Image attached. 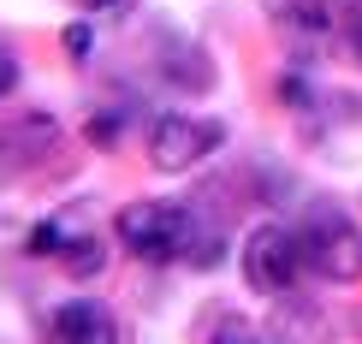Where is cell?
<instances>
[{"label":"cell","mask_w":362,"mask_h":344,"mask_svg":"<svg viewBox=\"0 0 362 344\" xmlns=\"http://www.w3.org/2000/svg\"><path fill=\"white\" fill-rule=\"evenodd\" d=\"M119 244L131 249L137 261H196V267H214L220 244L214 237H202V226H196L190 208L178 202H131L125 214H119Z\"/></svg>","instance_id":"obj_1"},{"label":"cell","mask_w":362,"mask_h":344,"mask_svg":"<svg viewBox=\"0 0 362 344\" xmlns=\"http://www.w3.org/2000/svg\"><path fill=\"white\" fill-rule=\"evenodd\" d=\"M297 237H303V261L321 279H333V285H356L362 279V232H356V220L344 208L315 202L303 214V232Z\"/></svg>","instance_id":"obj_2"},{"label":"cell","mask_w":362,"mask_h":344,"mask_svg":"<svg viewBox=\"0 0 362 344\" xmlns=\"http://www.w3.org/2000/svg\"><path fill=\"white\" fill-rule=\"evenodd\" d=\"M220 143H226V125L214 113H167L148 131V160H155L160 172H190V167H202Z\"/></svg>","instance_id":"obj_3"},{"label":"cell","mask_w":362,"mask_h":344,"mask_svg":"<svg viewBox=\"0 0 362 344\" xmlns=\"http://www.w3.org/2000/svg\"><path fill=\"white\" fill-rule=\"evenodd\" d=\"M303 237L297 232H285V226H255L244 237V279H250V291H262V297H285L297 285V273H303Z\"/></svg>","instance_id":"obj_4"},{"label":"cell","mask_w":362,"mask_h":344,"mask_svg":"<svg viewBox=\"0 0 362 344\" xmlns=\"http://www.w3.org/2000/svg\"><path fill=\"white\" fill-rule=\"evenodd\" d=\"M48 344H119V326L101 303H59L48 321Z\"/></svg>","instance_id":"obj_5"},{"label":"cell","mask_w":362,"mask_h":344,"mask_svg":"<svg viewBox=\"0 0 362 344\" xmlns=\"http://www.w3.org/2000/svg\"><path fill=\"white\" fill-rule=\"evenodd\" d=\"M30 249H36V256H54L71 279H95L101 267H107V249H101V237H66L59 226H36Z\"/></svg>","instance_id":"obj_6"},{"label":"cell","mask_w":362,"mask_h":344,"mask_svg":"<svg viewBox=\"0 0 362 344\" xmlns=\"http://www.w3.org/2000/svg\"><path fill=\"white\" fill-rule=\"evenodd\" d=\"M267 12H274V24L291 30L297 42H321L327 36V6L321 0H267Z\"/></svg>","instance_id":"obj_7"},{"label":"cell","mask_w":362,"mask_h":344,"mask_svg":"<svg viewBox=\"0 0 362 344\" xmlns=\"http://www.w3.org/2000/svg\"><path fill=\"white\" fill-rule=\"evenodd\" d=\"M131 6H137V0H78V12H83V18H95V24L101 18H107V24L113 18H131Z\"/></svg>","instance_id":"obj_8"},{"label":"cell","mask_w":362,"mask_h":344,"mask_svg":"<svg viewBox=\"0 0 362 344\" xmlns=\"http://www.w3.org/2000/svg\"><path fill=\"white\" fill-rule=\"evenodd\" d=\"M18 89V54H12V42H0V101Z\"/></svg>","instance_id":"obj_9"},{"label":"cell","mask_w":362,"mask_h":344,"mask_svg":"<svg viewBox=\"0 0 362 344\" xmlns=\"http://www.w3.org/2000/svg\"><path fill=\"white\" fill-rule=\"evenodd\" d=\"M214 344H267L262 333H250V326H238V321H226L220 333H214Z\"/></svg>","instance_id":"obj_10"},{"label":"cell","mask_w":362,"mask_h":344,"mask_svg":"<svg viewBox=\"0 0 362 344\" xmlns=\"http://www.w3.org/2000/svg\"><path fill=\"white\" fill-rule=\"evenodd\" d=\"M66 48H71V54H89V24H71V30H66Z\"/></svg>","instance_id":"obj_11"},{"label":"cell","mask_w":362,"mask_h":344,"mask_svg":"<svg viewBox=\"0 0 362 344\" xmlns=\"http://www.w3.org/2000/svg\"><path fill=\"white\" fill-rule=\"evenodd\" d=\"M356 54H362V24H356Z\"/></svg>","instance_id":"obj_12"}]
</instances>
